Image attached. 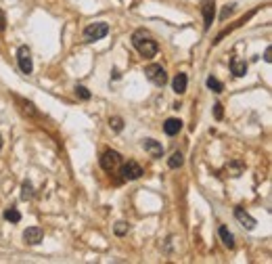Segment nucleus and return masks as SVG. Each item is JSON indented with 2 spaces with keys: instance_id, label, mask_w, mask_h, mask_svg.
Returning a JSON list of instances; mask_svg holds the SVG:
<instances>
[{
  "instance_id": "1",
  "label": "nucleus",
  "mask_w": 272,
  "mask_h": 264,
  "mask_svg": "<svg viewBox=\"0 0 272 264\" xmlns=\"http://www.w3.org/2000/svg\"><path fill=\"white\" fill-rule=\"evenodd\" d=\"M132 44H134V49L141 53V57H145V59L155 57L159 51L157 42L153 40V36L147 32V29H136V32L132 34Z\"/></svg>"
},
{
  "instance_id": "2",
  "label": "nucleus",
  "mask_w": 272,
  "mask_h": 264,
  "mask_svg": "<svg viewBox=\"0 0 272 264\" xmlns=\"http://www.w3.org/2000/svg\"><path fill=\"white\" fill-rule=\"evenodd\" d=\"M109 34V26L105 21H97V23H90L84 29V40L86 42H95V40H100V38H105Z\"/></svg>"
},
{
  "instance_id": "3",
  "label": "nucleus",
  "mask_w": 272,
  "mask_h": 264,
  "mask_svg": "<svg viewBox=\"0 0 272 264\" xmlns=\"http://www.w3.org/2000/svg\"><path fill=\"white\" fill-rule=\"evenodd\" d=\"M145 76H147V80L155 84V86H166V84H168V74H166V69H163L161 65H155V63L147 65Z\"/></svg>"
},
{
  "instance_id": "4",
  "label": "nucleus",
  "mask_w": 272,
  "mask_h": 264,
  "mask_svg": "<svg viewBox=\"0 0 272 264\" xmlns=\"http://www.w3.org/2000/svg\"><path fill=\"white\" fill-rule=\"evenodd\" d=\"M120 166H122V155L118 151L109 149L100 155V168H103L105 172H115Z\"/></svg>"
},
{
  "instance_id": "5",
  "label": "nucleus",
  "mask_w": 272,
  "mask_h": 264,
  "mask_svg": "<svg viewBox=\"0 0 272 264\" xmlns=\"http://www.w3.org/2000/svg\"><path fill=\"white\" fill-rule=\"evenodd\" d=\"M17 63H19V69H21L23 74H32L34 63H32V53H29L27 46H19V51H17Z\"/></svg>"
},
{
  "instance_id": "6",
  "label": "nucleus",
  "mask_w": 272,
  "mask_h": 264,
  "mask_svg": "<svg viewBox=\"0 0 272 264\" xmlns=\"http://www.w3.org/2000/svg\"><path fill=\"white\" fill-rule=\"evenodd\" d=\"M201 13H203V27L209 29L216 17V0H203L201 2Z\"/></svg>"
},
{
  "instance_id": "7",
  "label": "nucleus",
  "mask_w": 272,
  "mask_h": 264,
  "mask_svg": "<svg viewBox=\"0 0 272 264\" xmlns=\"http://www.w3.org/2000/svg\"><path fill=\"white\" fill-rule=\"evenodd\" d=\"M145 172H143V168L136 164V161H128V164H124L122 166V176H124V181H136V178H141Z\"/></svg>"
},
{
  "instance_id": "8",
  "label": "nucleus",
  "mask_w": 272,
  "mask_h": 264,
  "mask_svg": "<svg viewBox=\"0 0 272 264\" xmlns=\"http://www.w3.org/2000/svg\"><path fill=\"white\" fill-rule=\"evenodd\" d=\"M42 237H44V231L40 227H29L23 231V241L29 243V245H38L42 241Z\"/></svg>"
},
{
  "instance_id": "9",
  "label": "nucleus",
  "mask_w": 272,
  "mask_h": 264,
  "mask_svg": "<svg viewBox=\"0 0 272 264\" xmlns=\"http://www.w3.org/2000/svg\"><path fill=\"white\" fill-rule=\"evenodd\" d=\"M235 218L239 220L241 227H245L247 231H253V229H255V224H258V222H255V218H251V216L247 214L243 208H235Z\"/></svg>"
},
{
  "instance_id": "10",
  "label": "nucleus",
  "mask_w": 272,
  "mask_h": 264,
  "mask_svg": "<svg viewBox=\"0 0 272 264\" xmlns=\"http://www.w3.org/2000/svg\"><path fill=\"white\" fill-rule=\"evenodd\" d=\"M143 147H145V151L149 153L151 158H161V155H163V147H161V143L153 141V138H145V141H143Z\"/></svg>"
},
{
  "instance_id": "11",
  "label": "nucleus",
  "mask_w": 272,
  "mask_h": 264,
  "mask_svg": "<svg viewBox=\"0 0 272 264\" xmlns=\"http://www.w3.org/2000/svg\"><path fill=\"white\" fill-rule=\"evenodd\" d=\"M230 72L235 74L237 78H243L247 74V63L241 57H232L230 59Z\"/></svg>"
},
{
  "instance_id": "12",
  "label": "nucleus",
  "mask_w": 272,
  "mask_h": 264,
  "mask_svg": "<svg viewBox=\"0 0 272 264\" xmlns=\"http://www.w3.org/2000/svg\"><path fill=\"white\" fill-rule=\"evenodd\" d=\"M180 130H182V122L178 118H170V120H166V124H163V132H166L168 136H174Z\"/></svg>"
},
{
  "instance_id": "13",
  "label": "nucleus",
  "mask_w": 272,
  "mask_h": 264,
  "mask_svg": "<svg viewBox=\"0 0 272 264\" xmlns=\"http://www.w3.org/2000/svg\"><path fill=\"white\" fill-rule=\"evenodd\" d=\"M186 84H189V78H186V74H176L174 82H172V88L176 95H182V92H186Z\"/></svg>"
},
{
  "instance_id": "14",
  "label": "nucleus",
  "mask_w": 272,
  "mask_h": 264,
  "mask_svg": "<svg viewBox=\"0 0 272 264\" xmlns=\"http://www.w3.org/2000/svg\"><path fill=\"white\" fill-rule=\"evenodd\" d=\"M220 239H222V243L228 247V250H232V247H235V237H232V233L226 229V227H220Z\"/></svg>"
},
{
  "instance_id": "15",
  "label": "nucleus",
  "mask_w": 272,
  "mask_h": 264,
  "mask_svg": "<svg viewBox=\"0 0 272 264\" xmlns=\"http://www.w3.org/2000/svg\"><path fill=\"white\" fill-rule=\"evenodd\" d=\"M205 84H207V88H209V90L216 92V95H220V92L224 90V84H222L220 80H218V78H214V76H209Z\"/></svg>"
},
{
  "instance_id": "16",
  "label": "nucleus",
  "mask_w": 272,
  "mask_h": 264,
  "mask_svg": "<svg viewBox=\"0 0 272 264\" xmlns=\"http://www.w3.org/2000/svg\"><path fill=\"white\" fill-rule=\"evenodd\" d=\"M182 161H184L182 153H180V151H174L172 155H170V159H168V166H170V168H180Z\"/></svg>"
},
{
  "instance_id": "17",
  "label": "nucleus",
  "mask_w": 272,
  "mask_h": 264,
  "mask_svg": "<svg viewBox=\"0 0 272 264\" xmlns=\"http://www.w3.org/2000/svg\"><path fill=\"white\" fill-rule=\"evenodd\" d=\"M32 197H34V187L29 181H25L21 185V199H32Z\"/></svg>"
},
{
  "instance_id": "18",
  "label": "nucleus",
  "mask_w": 272,
  "mask_h": 264,
  "mask_svg": "<svg viewBox=\"0 0 272 264\" xmlns=\"http://www.w3.org/2000/svg\"><path fill=\"white\" fill-rule=\"evenodd\" d=\"M4 218L9 220V222H19V220H21V214H19L17 208H9V210L4 212Z\"/></svg>"
},
{
  "instance_id": "19",
  "label": "nucleus",
  "mask_w": 272,
  "mask_h": 264,
  "mask_svg": "<svg viewBox=\"0 0 272 264\" xmlns=\"http://www.w3.org/2000/svg\"><path fill=\"white\" fill-rule=\"evenodd\" d=\"M109 126H111L113 132H122L124 130V120L120 118V115H113V118L109 120Z\"/></svg>"
},
{
  "instance_id": "20",
  "label": "nucleus",
  "mask_w": 272,
  "mask_h": 264,
  "mask_svg": "<svg viewBox=\"0 0 272 264\" xmlns=\"http://www.w3.org/2000/svg\"><path fill=\"white\" fill-rule=\"evenodd\" d=\"M75 97L82 99V101H88L92 95H90V90L86 86H75Z\"/></svg>"
},
{
  "instance_id": "21",
  "label": "nucleus",
  "mask_w": 272,
  "mask_h": 264,
  "mask_svg": "<svg viewBox=\"0 0 272 264\" xmlns=\"http://www.w3.org/2000/svg\"><path fill=\"white\" fill-rule=\"evenodd\" d=\"M115 235H126V233H128V222H124V220H120V222H115Z\"/></svg>"
},
{
  "instance_id": "22",
  "label": "nucleus",
  "mask_w": 272,
  "mask_h": 264,
  "mask_svg": "<svg viewBox=\"0 0 272 264\" xmlns=\"http://www.w3.org/2000/svg\"><path fill=\"white\" fill-rule=\"evenodd\" d=\"M214 118H216V120H222V118H224L222 103H216V105H214Z\"/></svg>"
},
{
  "instance_id": "23",
  "label": "nucleus",
  "mask_w": 272,
  "mask_h": 264,
  "mask_svg": "<svg viewBox=\"0 0 272 264\" xmlns=\"http://www.w3.org/2000/svg\"><path fill=\"white\" fill-rule=\"evenodd\" d=\"M4 29H6V15L2 9H0V34H2Z\"/></svg>"
},
{
  "instance_id": "24",
  "label": "nucleus",
  "mask_w": 272,
  "mask_h": 264,
  "mask_svg": "<svg viewBox=\"0 0 272 264\" xmlns=\"http://www.w3.org/2000/svg\"><path fill=\"white\" fill-rule=\"evenodd\" d=\"M264 61H266V63H272V49L270 46L266 49V53H264Z\"/></svg>"
},
{
  "instance_id": "25",
  "label": "nucleus",
  "mask_w": 272,
  "mask_h": 264,
  "mask_svg": "<svg viewBox=\"0 0 272 264\" xmlns=\"http://www.w3.org/2000/svg\"><path fill=\"white\" fill-rule=\"evenodd\" d=\"M230 13H232V4H230V6H226V9L222 11V19H226V17H228Z\"/></svg>"
},
{
  "instance_id": "26",
  "label": "nucleus",
  "mask_w": 272,
  "mask_h": 264,
  "mask_svg": "<svg viewBox=\"0 0 272 264\" xmlns=\"http://www.w3.org/2000/svg\"><path fill=\"white\" fill-rule=\"evenodd\" d=\"M0 149H2V136H0Z\"/></svg>"
}]
</instances>
